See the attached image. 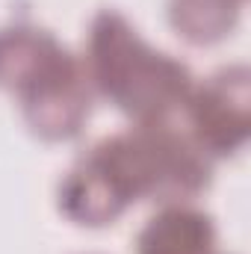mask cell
<instances>
[{
	"label": "cell",
	"instance_id": "6da1fadb",
	"mask_svg": "<svg viewBox=\"0 0 251 254\" xmlns=\"http://www.w3.org/2000/svg\"><path fill=\"white\" fill-rule=\"evenodd\" d=\"M204 151L169 122L98 142L65 178L60 204L80 225H107L130 201H184L207 187Z\"/></svg>",
	"mask_w": 251,
	"mask_h": 254
},
{
	"label": "cell",
	"instance_id": "7a4b0ae2",
	"mask_svg": "<svg viewBox=\"0 0 251 254\" xmlns=\"http://www.w3.org/2000/svg\"><path fill=\"white\" fill-rule=\"evenodd\" d=\"M89 80L139 125H163L187 110L192 77L187 65L151 51L116 12H101L89 36Z\"/></svg>",
	"mask_w": 251,
	"mask_h": 254
},
{
	"label": "cell",
	"instance_id": "3957f363",
	"mask_svg": "<svg viewBox=\"0 0 251 254\" xmlns=\"http://www.w3.org/2000/svg\"><path fill=\"white\" fill-rule=\"evenodd\" d=\"M0 86L21 98L30 127L45 139L80 133L89 116L86 71L45 30H0Z\"/></svg>",
	"mask_w": 251,
	"mask_h": 254
},
{
	"label": "cell",
	"instance_id": "277c9868",
	"mask_svg": "<svg viewBox=\"0 0 251 254\" xmlns=\"http://www.w3.org/2000/svg\"><path fill=\"white\" fill-rule=\"evenodd\" d=\"M189 136L204 154H231L237 151L251 122V95L249 71L225 68L210 77L198 92L192 89L187 101Z\"/></svg>",
	"mask_w": 251,
	"mask_h": 254
},
{
	"label": "cell",
	"instance_id": "5b68a950",
	"mask_svg": "<svg viewBox=\"0 0 251 254\" xmlns=\"http://www.w3.org/2000/svg\"><path fill=\"white\" fill-rule=\"evenodd\" d=\"M213 246L216 231L210 216L189 207H166L142 228L136 243L139 254H210Z\"/></svg>",
	"mask_w": 251,
	"mask_h": 254
},
{
	"label": "cell",
	"instance_id": "8992f818",
	"mask_svg": "<svg viewBox=\"0 0 251 254\" xmlns=\"http://www.w3.org/2000/svg\"><path fill=\"white\" fill-rule=\"evenodd\" d=\"M237 9L240 0H172V24L184 39L210 45L231 33Z\"/></svg>",
	"mask_w": 251,
	"mask_h": 254
}]
</instances>
